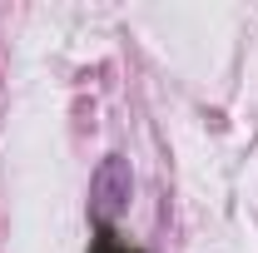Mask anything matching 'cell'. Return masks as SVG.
Here are the masks:
<instances>
[{
    "instance_id": "6da1fadb",
    "label": "cell",
    "mask_w": 258,
    "mask_h": 253,
    "mask_svg": "<svg viewBox=\"0 0 258 253\" xmlns=\"http://www.w3.org/2000/svg\"><path fill=\"white\" fill-rule=\"evenodd\" d=\"M129 199H134V169H129V159L124 154H104L99 169L90 174V219L99 228H109L129 209Z\"/></svg>"
},
{
    "instance_id": "7a4b0ae2",
    "label": "cell",
    "mask_w": 258,
    "mask_h": 253,
    "mask_svg": "<svg viewBox=\"0 0 258 253\" xmlns=\"http://www.w3.org/2000/svg\"><path fill=\"white\" fill-rule=\"evenodd\" d=\"M90 253H139V248H129V243L114 233V228H99L95 243H90Z\"/></svg>"
}]
</instances>
